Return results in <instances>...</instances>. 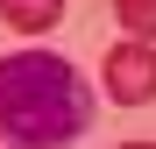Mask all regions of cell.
<instances>
[{
    "instance_id": "cell-1",
    "label": "cell",
    "mask_w": 156,
    "mask_h": 149,
    "mask_svg": "<svg viewBox=\"0 0 156 149\" xmlns=\"http://www.w3.org/2000/svg\"><path fill=\"white\" fill-rule=\"evenodd\" d=\"M92 128V92L57 50L0 57V142L7 149H71Z\"/></svg>"
},
{
    "instance_id": "cell-2",
    "label": "cell",
    "mask_w": 156,
    "mask_h": 149,
    "mask_svg": "<svg viewBox=\"0 0 156 149\" xmlns=\"http://www.w3.org/2000/svg\"><path fill=\"white\" fill-rule=\"evenodd\" d=\"M107 92H114V107H149L156 99V43L128 36L107 50Z\"/></svg>"
},
{
    "instance_id": "cell-3",
    "label": "cell",
    "mask_w": 156,
    "mask_h": 149,
    "mask_svg": "<svg viewBox=\"0 0 156 149\" xmlns=\"http://www.w3.org/2000/svg\"><path fill=\"white\" fill-rule=\"evenodd\" d=\"M64 14V0H0V21H14V29H50V21Z\"/></svg>"
},
{
    "instance_id": "cell-4",
    "label": "cell",
    "mask_w": 156,
    "mask_h": 149,
    "mask_svg": "<svg viewBox=\"0 0 156 149\" xmlns=\"http://www.w3.org/2000/svg\"><path fill=\"white\" fill-rule=\"evenodd\" d=\"M114 14H121V29H128V36L156 43V0H114Z\"/></svg>"
},
{
    "instance_id": "cell-5",
    "label": "cell",
    "mask_w": 156,
    "mask_h": 149,
    "mask_svg": "<svg viewBox=\"0 0 156 149\" xmlns=\"http://www.w3.org/2000/svg\"><path fill=\"white\" fill-rule=\"evenodd\" d=\"M121 149H156V142H121Z\"/></svg>"
}]
</instances>
